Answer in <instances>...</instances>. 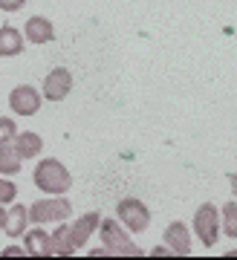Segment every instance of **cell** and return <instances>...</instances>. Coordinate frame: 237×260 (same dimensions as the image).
Returning a JSON list of instances; mask_svg holds the SVG:
<instances>
[{"label": "cell", "instance_id": "obj_1", "mask_svg": "<svg viewBox=\"0 0 237 260\" xmlns=\"http://www.w3.org/2000/svg\"><path fill=\"white\" fill-rule=\"evenodd\" d=\"M32 179H35V188L41 194L46 197H58V194H67L70 185H73V177H70V171L61 159L55 156H46L41 159L32 171Z\"/></svg>", "mask_w": 237, "mask_h": 260}, {"label": "cell", "instance_id": "obj_2", "mask_svg": "<svg viewBox=\"0 0 237 260\" xmlns=\"http://www.w3.org/2000/svg\"><path fill=\"white\" fill-rule=\"evenodd\" d=\"M73 214V203L64 194L44 197L38 203L29 205V223L32 225H49V223H67Z\"/></svg>", "mask_w": 237, "mask_h": 260}, {"label": "cell", "instance_id": "obj_3", "mask_svg": "<svg viewBox=\"0 0 237 260\" xmlns=\"http://www.w3.org/2000/svg\"><path fill=\"white\" fill-rule=\"evenodd\" d=\"M99 237H101V243H104V249H107L110 254H122V257H139V254H142V251L136 249V243L130 240V232L122 223H116V217H113V220H101Z\"/></svg>", "mask_w": 237, "mask_h": 260}, {"label": "cell", "instance_id": "obj_4", "mask_svg": "<svg viewBox=\"0 0 237 260\" xmlns=\"http://www.w3.org/2000/svg\"><path fill=\"white\" fill-rule=\"evenodd\" d=\"M116 220L130 234H142L151 225V208L142 200H136V197H125L122 203H116Z\"/></svg>", "mask_w": 237, "mask_h": 260}, {"label": "cell", "instance_id": "obj_5", "mask_svg": "<svg viewBox=\"0 0 237 260\" xmlns=\"http://www.w3.org/2000/svg\"><path fill=\"white\" fill-rule=\"evenodd\" d=\"M194 234H197V240L211 249V246H217L220 240V208L214 203H202L194 214V223H191Z\"/></svg>", "mask_w": 237, "mask_h": 260}, {"label": "cell", "instance_id": "obj_6", "mask_svg": "<svg viewBox=\"0 0 237 260\" xmlns=\"http://www.w3.org/2000/svg\"><path fill=\"white\" fill-rule=\"evenodd\" d=\"M73 90V73L67 70V67H55L49 70L41 84V95H44L46 102H64L67 95Z\"/></svg>", "mask_w": 237, "mask_h": 260}, {"label": "cell", "instance_id": "obj_7", "mask_svg": "<svg viewBox=\"0 0 237 260\" xmlns=\"http://www.w3.org/2000/svg\"><path fill=\"white\" fill-rule=\"evenodd\" d=\"M41 102H44V95L32 84H18L9 93V110L15 116H35L41 110Z\"/></svg>", "mask_w": 237, "mask_h": 260}, {"label": "cell", "instance_id": "obj_8", "mask_svg": "<svg viewBox=\"0 0 237 260\" xmlns=\"http://www.w3.org/2000/svg\"><path fill=\"white\" fill-rule=\"evenodd\" d=\"M162 240H165V246L171 249V254H176V257H188V254H191V232H188V225L180 223V220L168 223Z\"/></svg>", "mask_w": 237, "mask_h": 260}, {"label": "cell", "instance_id": "obj_9", "mask_svg": "<svg viewBox=\"0 0 237 260\" xmlns=\"http://www.w3.org/2000/svg\"><path fill=\"white\" fill-rule=\"evenodd\" d=\"M23 249L29 257H52V237L44 225H32L23 232Z\"/></svg>", "mask_w": 237, "mask_h": 260}, {"label": "cell", "instance_id": "obj_10", "mask_svg": "<svg viewBox=\"0 0 237 260\" xmlns=\"http://www.w3.org/2000/svg\"><path fill=\"white\" fill-rule=\"evenodd\" d=\"M23 38H26L29 44H49L55 41V26L52 20L44 18V15H35V18H29L23 23Z\"/></svg>", "mask_w": 237, "mask_h": 260}, {"label": "cell", "instance_id": "obj_11", "mask_svg": "<svg viewBox=\"0 0 237 260\" xmlns=\"http://www.w3.org/2000/svg\"><path fill=\"white\" fill-rule=\"evenodd\" d=\"M99 223H101V214L99 211H87L84 217H78L73 223V240H75V249H84L87 240L93 237V232H99Z\"/></svg>", "mask_w": 237, "mask_h": 260}, {"label": "cell", "instance_id": "obj_12", "mask_svg": "<svg viewBox=\"0 0 237 260\" xmlns=\"http://www.w3.org/2000/svg\"><path fill=\"white\" fill-rule=\"evenodd\" d=\"M23 52V32L12 23L0 26V58H15Z\"/></svg>", "mask_w": 237, "mask_h": 260}, {"label": "cell", "instance_id": "obj_13", "mask_svg": "<svg viewBox=\"0 0 237 260\" xmlns=\"http://www.w3.org/2000/svg\"><path fill=\"white\" fill-rule=\"evenodd\" d=\"M26 229H29V208H23L20 203H12L9 211H6V225H3V232L9 234L12 240H18V237H23Z\"/></svg>", "mask_w": 237, "mask_h": 260}, {"label": "cell", "instance_id": "obj_14", "mask_svg": "<svg viewBox=\"0 0 237 260\" xmlns=\"http://www.w3.org/2000/svg\"><path fill=\"white\" fill-rule=\"evenodd\" d=\"M12 145H15V150L20 153V159H35V156L44 153V139L38 136L35 130H23V133L18 130V136H15Z\"/></svg>", "mask_w": 237, "mask_h": 260}, {"label": "cell", "instance_id": "obj_15", "mask_svg": "<svg viewBox=\"0 0 237 260\" xmlns=\"http://www.w3.org/2000/svg\"><path fill=\"white\" fill-rule=\"evenodd\" d=\"M52 254H58V257H73L75 251V240H73V225H64L58 223V229H55L52 234Z\"/></svg>", "mask_w": 237, "mask_h": 260}, {"label": "cell", "instance_id": "obj_16", "mask_svg": "<svg viewBox=\"0 0 237 260\" xmlns=\"http://www.w3.org/2000/svg\"><path fill=\"white\" fill-rule=\"evenodd\" d=\"M23 159L12 142H0V177H18Z\"/></svg>", "mask_w": 237, "mask_h": 260}, {"label": "cell", "instance_id": "obj_17", "mask_svg": "<svg viewBox=\"0 0 237 260\" xmlns=\"http://www.w3.org/2000/svg\"><path fill=\"white\" fill-rule=\"evenodd\" d=\"M220 232L228 240H237V203H226L220 208Z\"/></svg>", "mask_w": 237, "mask_h": 260}, {"label": "cell", "instance_id": "obj_18", "mask_svg": "<svg viewBox=\"0 0 237 260\" xmlns=\"http://www.w3.org/2000/svg\"><path fill=\"white\" fill-rule=\"evenodd\" d=\"M18 136V124L12 116H0V142H15Z\"/></svg>", "mask_w": 237, "mask_h": 260}, {"label": "cell", "instance_id": "obj_19", "mask_svg": "<svg viewBox=\"0 0 237 260\" xmlns=\"http://www.w3.org/2000/svg\"><path fill=\"white\" fill-rule=\"evenodd\" d=\"M15 197H18V185H15L12 179L0 177V205H12L15 203Z\"/></svg>", "mask_w": 237, "mask_h": 260}, {"label": "cell", "instance_id": "obj_20", "mask_svg": "<svg viewBox=\"0 0 237 260\" xmlns=\"http://www.w3.org/2000/svg\"><path fill=\"white\" fill-rule=\"evenodd\" d=\"M29 0H0V12H20Z\"/></svg>", "mask_w": 237, "mask_h": 260}, {"label": "cell", "instance_id": "obj_21", "mask_svg": "<svg viewBox=\"0 0 237 260\" xmlns=\"http://www.w3.org/2000/svg\"><path fill=\"white\" fill-rule=\"evenodd\" d=\"M26 249L23 246H6V249H0V257H23Z\"/></svg>", "mask_w": 237, "mask_h": 260}, {"label": "cell", "instance_id": "obj_22", "mask_svg": "<svg viewBox=\"0 0 237 260\" xmlns=\"http://www.w3.org/2000/svg\"><path fill=\"white\" fill-rule=\"evenodd\" d=\"M168 254H171V249H168V246H156V249H151V257H168Z\"/></svg>", "mask_w": 237, "mask_h": 260}, {"label": "cell", "instance_id": "obj_23", "mask_svg": "<svg viewBox=\"0 0 237 260\" xmlns=\"http://www.w3.org/2000/svg\"><path fill=\"white\" fill-rule=\"evenodd\" d=\"M228 182H231V194L237 197V171H234V174H231V177H228Z\"/></svg>", "mask_w": 237, "mask_h": 260}, {"label": "cell", "instance_id": "obj_24", "mask_svg": "<svg viewBox=\"0 0 237 260\" xmlns=\"http://www.w3.org/2000/svg\"><path fill=\"white\" fill-rule=\"evenodd\" d=\"M6 225V205H0V229Z\"/></svg>", "mask_w": 237, "mask_h": 260}]
</instances>
